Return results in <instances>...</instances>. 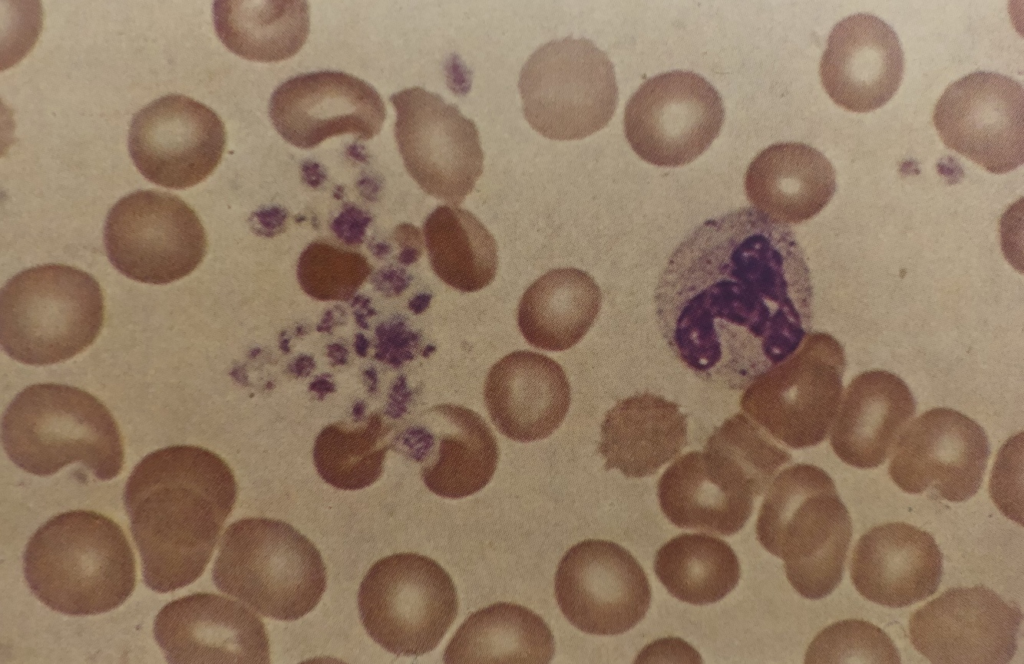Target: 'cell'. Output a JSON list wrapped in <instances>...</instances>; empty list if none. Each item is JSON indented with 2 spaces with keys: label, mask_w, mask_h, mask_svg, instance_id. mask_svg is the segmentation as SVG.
Instances as JSON below:
<instances>
[{
  "label": "cell",
  "mask_w": 1024,
  "mask_h": 664,
  "mask_svg": "<svg viewBox=\"0 0 1024 664\" xmlns=\"http://www.w3.org/2000/svg\"><path fill=\"white\" fill-rule=\"evenodd\" d=\"M813 285L789 226L742 207L696 227L654 290L656 321L674 356L703 381L747 388L809 334Z\"/></svg>",
  "instance_id": "obj_1"
},
{
  "label": "cell",
  "mask_w": 1024,
  "mask_h": 664,
  "mask_svg": "<svg viewBox=\"0 0 1024 664\" xmlns=\"http://www.w3.org/2000/svg\"><path fill=\"white\" fill-rule=\"evenodd\" d=\"M237 490L225 460L200 446L161 448L134 467L123 502L147 587L167 593L203 574Z\"/></svg>",
  "instance_id": "obj_2"
},
{
  "label": "cell",
  "mask_w": 1024,
  "mask_h": 664,
  "mask_svg": "<svg viewBox=\"0 0 1024 664\" xmlns=\"http://www.w3.org/2000/svg\"><path fill=\"white\" fill-rule=\"evenodd\" d=\"M25 579L50 609L84 616L122 605L136 584L135 558L123 529L90 510L53 516L29 539Z\"/></svg>",
  "instance_id": "obj_3"
},
{
  "label": "cell",
  "mask_w": 1024,
  "mask_h": 664,
  "mask_svg": "<svg viewBox=\"0 0 1024 664\" xmlns=\"http://www.w3.org/2000/svg\"><path fill=\"white\" fill-rule=\"evenodd\" d=\"M756 534L784 561L787 579L801 596L821 599L840 584L852 521L823 469L799 463L779 473L761 505Z\"/></svg>",
  "instance_id": "obj_4"
},
{
  "label": "cell",
  "mask_w": 1024,
  "mask_h": 664,
  "mask_svg": "<svg viewBox=\"0 0 1024 664\" xmlns=\"http://www.w3.org/2000/svg\"><path fill=\"white\" fill-rule=\"evenodd\" d=\"M2 443L14 464L37 476L78 462L106 481L124 466L111 412L87 391L63 384H34L18 393L3 416Z\"/></svg>",
  "instance_id": "obj_5"
},
{
  "label": "cell",
  "mask_w": 1024,
  "mask_h": 664,
  "mask_svg": "<svg viewBox=\"0 0 1024 664\" xmlns=\"http://www.w3.org/2000/svg\"><path fill=\"white\" fill-rule=\"evenodd\" d=\"M212 578L219 591L281 621L311 612L327 582L315 545L290 524L271 518L240 519L226 529Z\"/></svg>",
  "instance_id": "obj_6"
},
{
  "label": "cell",
  "mask_w": 1024,
  "mask_h": 664,
  "mask_svg": "<svg viewBox=\"0 0 1024 664\" xmlns=\"http://www.w3.org/2000/svg\"><path fill=\"white\" fill-rule=\"evenodd\" d=\"M104 321V298L90 274L45 264L12 277L0 294V340L18 362L50 365L88 348Z\"/></svg>",
  "instance_id": "obj_7"
},
{
  "label": "cell",
  "mask_w": 1024,
  "mask_h": 664,
  "mask_svg": "<svg viewBox=\"0 0 1024 664\" xmlns=\"http://www.w3.org/2000/svg\"><path fill=\"white\" fill-rule=\"evenodd\" d=\"M518 87L525 119L553 140L583 139L601 130L618 104L614 66L586 38L540 46L523 65Z\"/></svg>",
  "instance_id": "obj_8"
},
{
  "label": "cell",
  "mask_w": 1024,
  "mask_h": 664,
  "mask_svg": "<svg viewBox=\"0 0 1024 664\" xmlns=\"http://www.w3.org/2000/svg\"><path fill=\"white\" fill-rule=\"evenodd\" d=\"M458 596L450 575L435 560L397 553L375 562L358 592L363 627L397 656L434 650L454 623Z\"/></svg>",
  "instance_id": "obj_9"
},
{
  "label": "cell",
  "mask_w": 1024,
  "mask_h": 664,
  "mask_svg": "<svg viewBox=\"0 0 1024 664\" xmlns=\"http://www.w3.org/2000/svg\"><path fill=\"white\" fill-rule=\"evenodd\" d=\"M845 367L836 338L810 333L796 353L748 386L741 408L790 448L818 445L837 415Z\"/></svg>",
  "instance_id": "obj_10"
},
{
  "label": "cell",
  "mask_w": 1024,
  "mask_h": 664,
  "mask_svg": "<svg viewBox=\"0 0 1024 664\" xmlns=\"http://www.w3.org/2000/svg\"><path fill=\"white\" fill-rule=\"evenodd\" d=\"M104 244L112 265L130 279L167 284L189 275L207 250L205 229L179 197L138 190L109 210Z\"/></svg>",
  "instance_id": "obj_11"
},
{
  "label": "cell",
  "mask_w": 1024,
  "mask_h": 664,
  "mask_svg": "<svg viewBox=\"0 0 1024 664\" xmlns=\"http://www.w3.org/2000/svg\"><path fill=\"white\" fill-rule=\"evenodd\" d=\"M404 166L427 194L451 205L469 195L483 172L475 123L434 92L411 87L390 97Z\"/></svg>",
  "instance_id": "obj_12"
},
{
  "label": "cell",
  "mask_w": 1024,
  "mask_h": 664,
  "mask_svg": "<svg viewBox=\"0 0 1024 664\" xmlns=\"http://www.w3.org/2000/svg\"><path fill=\"white\" fill-rule=\"evenodd\" d=\"M724 116L722 98L710 82L692 71L673 70L648 79L630 97L624 132L644 161L678 167L709 148Z\"/></svg>",
  "instance_id": "obj_13"
},
{
  "label": "cell",
  "mask_w": 1024,
  "mask_h": 664,
  "mask_svg": "<svg viewBox=\"0 0 1024 664\" xmlns=\"http://www.w3.org/2000/svg\"><path fill=\"white\" fill-rule=\"evenodd\" d=\"M648 577L619 544L588 539L572 546L555 574V597L566 619L582 632L618 635L635 627L651 602Z\"/></svg>",
  "instance_id": "obj_14"
},
{
  "label": "cell",
  "mask_w": 1024,
  "mask_h": 664,
  "mask_svg": "<svg viewBox=\"0 0 1024 664\" xmlns=\"http://www.w3.org/2000/svg\"><path fill=\"white\" fill-rule=\"evenodd\" d=\"M1024 92L1013 78L977 71L950 84L933 112L942 142L985 170L1002 174L1024 162Z\"/></svg>",
  "instance_id": "obj_15"
},
{
  "label": "cell",
  "mask_w": 1024,
  "mask_h": 664,
  "mask_svg": "<svg viewBox=\"0 0 1024 664\" xmlns=\"http://www.w3.org/2000/svg\"><path fill=\"white\" fill-rule=\"evenodd\" d=\"M226 131L208 106L188 96H162L132 118L128 148L141 174L173 189L205 180L221 161Z\"/></svg>",
  "instance_id": "obj_16"
},
{
  "label": "cell",
  "mask_w": 1024,
  "mask_h": 664,
  "mask_svg": "<svg viewBox=\"0 0 1024 664\" xmlns=\"http://www.w3.org/2000/svg\"><path fill=\"white\" fill-rule=\"evenodd\" d=\"M889 466L893 482L904 492L927 490L962 502L979 490L990 447L984 429L950 408H933L900 434Z\"/></svg>",
  "instance_id": "obj_17"
},
{
  "label": "cell",
  "mask_w": 1024,
  "mask_h": 664,
  "mask_svg": "<svg viewBox=\"0 0 1024 664\" xmlns=\"http://www.w3.org/2000/svg\"><path fill=\"white\" fill-rule=\"evenodd\" d=\"M1022 612L993 590L951 588L909 620L914 648L932 663L1005 664L1017 650Z\"/></svg>",
  "instance_id": "obj_18"
},
{
  "label": "cell",
  "mask_w": 1024,
  "mask_h": 664,
  "mask_svg": "<svg viewBox=\"0 0 1024 664\" xmlns=\"http://www.w3.org/2000/svg\"><path fill=\"white\" fill-rule=\"evenodd\" d=\"M274 128L288 143L311 149L334 136L368 140L382 129L386 109L377 90L340 71L297 75L280 84L269 102Z\"/></svg>",
  "instance_id": "obj_19"
},
{
  "label": "cell",
  "mask_w": 1024,
  "mask_h": 664,
  "mask_svg": "<svg viewBox=\"0 0 1024 664\" xmlns=\"http://www.w3.org/2000/svg\"><path fill=\"white\" fill-rule=\"evenodd\" d=\"M153 632L168 663L270 662L261 619L216 594L195 593L166 604L155 618Z\"/></svg>",
  "instance_id": "obj_20"
},
{
  "label": "cell",
  "mask_w": 1024,
  "mask_h": 664,
  "mask_svg": "<svg viewBox=\"0 0 1024 664\" xmlns=\"http://www.w3.org/2000/svg\"><path fill=\"white\" fill-rule=\"evenodd\" d=\"M657 496L677 527L731 536L750 518L760 494L743 468L707 441L703 451L679 457L664 471Z\"/></svg>",
  "instance_id": "obj_21"
},
{
  "label": "cell",
  "mask_w": 1024,
  "mask_h": 664,
  "mask_svg": "<svg viewBox=\"0 0 1024 664\" xmlns=\"http://www.w3.org/2000/svg\"><path fill=\"white\" fill-rule=\"evenodd\" d=\"M903 70V50L895 31L877 16L858 13L832 28L819 74L834 103L865 113L894 96Z\"/></svg>",
  "instance_id": "obj_22"
},
{
  "label": "cell",
  "mask_w": 1024,
  "mask_h": 664,
  "mask_svg": "<svg viewBox=\"0 0 1024 664\" xmlns=\"http://www.w3.org/2000/svg\"><path fill=\"white\" fill-rule=\"evenodd\" d=\"M424 422L411 427L403 445L421 463V478L434 494L464 498L483 489L499 461L497 440L475 411L442 404L424 413Z\"/></svg>",
  "instance_id": "obj_23"
},
{
  "label": "cell",
  "mask_w": 1024,
  "mask_h": 664,
  "mask_svg": "<svg viewBox=\"0 0 1024 664\" xmlns=\"http://www.w3.org/2000/svg\"><path fill=\"white\" fill-rule=\"evenodd\" d=\"M850 577L867 600L901 608L933 595L942 578V553L926 531L903 522L879 525L855 546Z\"/></svg>",
  "instance_id": "obj_24"
},
{
  "label": "cell",
  "mask_w": 1024,
  "mask_h": 664,
  "mask_svg": "<svg viewBox=\"0 0 1024 664\" xmlns=\"http://www.w3.org/2000/svg\"><path fill=\"white\" fill-rule=\"evenodd\" d=\"M484 401L501 434L530 442L550 436L561 425L571 390L555 360L532 351H514L490 369Z\"/></svg>",
  "instance_id": "obj_25"
},
{
  "label": "cell",
  "mask_w": 1024,
  "mask_h": 664,
  "mask_svg": "<svg viewBox=\"0 0 1024 664\" xmlns=\"http://www.w3.org/2000/svg\"><path fill=\"white\" fill-rule=\"evenodd\" d=\"M915 411L912 392L900 377L885 370L865 371L846 388L831 447L850 466L876 468L889 457Z\"/></svg>",
  "instance_id": "obj_26"
},
{
  "label": "cell",
  "mask_w": 1024,
  "mask_h": 664,
  "mask_svg": "<svg viewBox=\"0 0 1024 664\" xmlns=\"http://www.w3.org/2000/svg\"><path fill=\"white\" fill-rule=\"evenodd\" d=\"M750 203L782 224H799L817 215L836 191L831 162L801 142L775 143L756 155L744 177Z\"/></svg>",
  "instance_id": "obj_27"
},
{
  "label": "cell",
  "mask_w": 1024,
  "mask_h": 664,
  "mask_svg": "<svg viewBox=\"0 0 1024 664\" xmlns=\"http://www.w3.org/2000/svg\"><path fill=\"white\" fill-rule=\"evenodd\" d=\"M687 428L676 403L651 393L633 395L606 413L598 452L606 470L628 478L653 475L686 446Z\"/></svg>",
  "instance_id": "obj_28"
},
{
  "label": "cell",
  "mask_w": 1024,
  "mask_h": 664,
  "mask_svg": "<svg viewBox=\"0 0 1024 664\" xmlns=\"http://www.w3.org/2000/svg\"><path fill=\"white\" fill-rule=\"evenodd\" d=\"M601 302L600 288L587 272L553 269L524 292L517 311L518 327L533 347L567 350L586 335Z\"/></svg>",
  "instance_id": "obj_29"
},
{
  "label": "cell",
  "mask_w": 1024,
  "mask_h": 664,
  "mask_svg": "<svg viewBox=\"0 0 1024 664\" xmlns=\"http://www.w3.org/2000/svg\"><path fill=\"white\" fill-rule=\"evenodd\" d=\"M554 653V637L542 617L524 606L498 602L461 624L445 648L443 661L546 664Z\"/></svg>",
  "instance_id": "obj_30"
},
{
  "label": "cell",
  "mask_w": 1024,
  "mask_h": 664,
  "mask_svg": "<svg viewBox=\"0 0 1024 664\" xmlns=\"http://www.w3.org/2000/svg\"><path fill=\"white\" fill-rule=\"evenodd\" d=\"M213 20L222 43L238 56L277 62L295 55L309 34L306 1H215Z\"/></svg>",
  "instance_id": "obj_31"
},
{
  "label": "cell",
  "mask_w": 1024,
  "mask_h": 664,
  "mask_svg": "<svg viewBox=\"0 0 1024 664\" xmlns=\"http://www.w3.org/2000/svg\"><path fill=\"white\" fill-rule=\"evenodd\" d=\"M423 235L430 266L448 286L469 293L494 280L498 268L496 241L468 210L438 206L426 217Z\"/></svg>",
  "instance_id": "obj_32"
},
{
  "label": "cell",
  "mask_w": 1024,
  "mask_h": 664,
  "mask_svg": "<svg viewBox=\"0 0 1024 664\" xmlns=\"http://www.w3.org/2000/svg\"><path fill=\"white\" fill-rule=\"evenodd\" d=\"M654 571L673 597L693 605L723 599L740 579V564L731 546L701 533H683L666 542L656 552Z\"/></svg>",
  "instance_id": "obj_33"
},
{
  "label": "cell",
  "mask_w": 1024,
  "mask_h": 664,
  "mask_svg": "<svg viewBox=\"0 0 1024 664\" xmlns=\"http://www.w3.org/2000/svg\"><path fill=\"white\" fill-rule=\"evenodd\" d=\"M388 428L381 416L371 414L354 424L337 422L317 435L313 460L319 476L342 490H360L382 475L388 450Z\"/></svg>",
  "instance_id": "obj_34"
},
{
  "label": "cell",
  "mask_w": 1024,
  "mask_h": 664,
  "mask_svg": "<svg viewBox=\"0 0 1024 664\" xmlns=\"http://www.w3.org/2000/svg\"><path fill=\"white\" fill-rule=\"evenodd\" d=\"M370 272L360 253L323 241L311 243L302 252L297 268L302 289L323 301L349 299Z\"/></svg>",
  "instance_id": "obj_35"
},
{
  "label": "cell",
  "mask_w": 1024,
  "mask_h": 664,
  "mask_svg": "<svg viewBox=\"0 0 1024 664\" xmlns=\"http://www.w3.org/2000/svg\"><path fill=\"white\" fill-rule=\"evenodd\" d=\"M901 662L899 650L881 628L849 619L823 629L811 642L805 663H893Z\"/></svg>",
  "instance_id": "obj_36"
},
{
  "label": "cell",
  "mask_w": 1024,
  "mask_h": 664,
  "mask_svg": "<svg viewBox=\"0 0 1024 664\" xmlns=\"http://www.w3.org/2000/svg\"><path fill=\"white\" fill-rule=\"evenodd\" d=\"M707 441L722 449L743 468L760 495L779 468L792 460L785 449L740 413L715 428Z\"/></svg>",
  "instance_id": "obj_37"
}]
</instances>
